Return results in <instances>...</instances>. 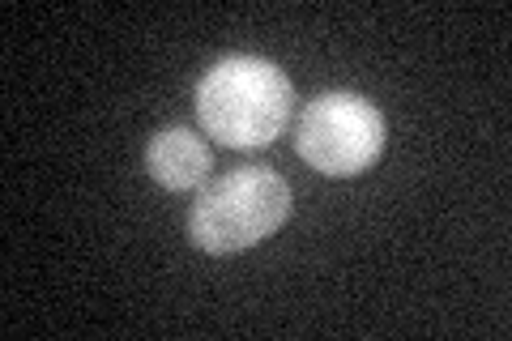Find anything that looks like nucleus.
<instances>
[{"instance_id":"obj_1","label":"nucleus","mask_w":512,"mask_h":341,"mask_svg":"<svg viewBox=\"0 0 512 341\" xmlns=\"http://www.w3.org/2000/svg\"><path fill=\"white\" fill-rule=\"evenodd\" d=\"M197 120L227 150H265L274 145L295 111V86L265 56H222L197 81Z\"/></svg>"},{"instance_id":"obj_2","label":"nucleus","mask_w":512,"mask_h":341,"mask_svg":"<svg viewBox=\"0 0 512 341\" xmlns=\"http://www.w3.org/2000/svg\"><path fill=\"white\" fill-rule=\"evenodd\" d=\"M295 209L291 184L274 167H235L192 201L188 239L210 256H235L282 231Z\"/></svg>"},{"instance_id":"obj_3","label":"nucleus","mask_w":512,"mask_h":341,"mask_svg":"<svg viewBox=\"0 0 512 341\" xmlns=\"http://www.w3.org/2000/svg\"><path fill=\"white\" fill-rule=\"evenodd\" d=\"M295 154L329 180H350L384 154V116L372 99L329 90L303 107L295 124Z\"/></svg>"},{"instance_id":"obj_4","label":"nucleus","mask_w":512,"mask_h":341,"mask_svg":"<svg viewBox=\"0 0 512 341\" xmlns=\"http://www.w3.org/2000/svg\"><path fill=\"white\" fill-rule=\"evenodd\" d=\"M146 171L158 188L167 192H192L210 180L214 158L210 145H205L188 124H171L163 133H154L146 145Z\"/></svg>"}]
</instances>
